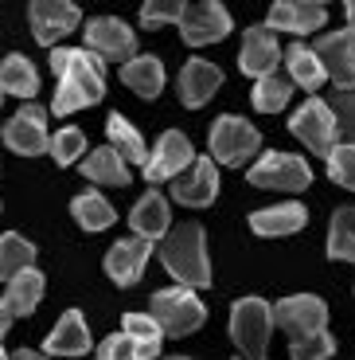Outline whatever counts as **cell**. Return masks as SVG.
<instances>
[{"label":"cell","mask_w":355,"mask_h":360,"mask_svg":"<svg viewBox=\"0 0 355 360\" xmlns=\"http://www.w3.org/2000/svg\"><path fill=\"white\" fill-rule=\"evenodd\" d=\"M168 224H172V212H168V200L160 196V192L141 196L133 207V216H129V227H133L137 239H145V243L164 239V235H168Z\"/></svg>","instance_id":"44dd1931"},{"label":"cell","mask_w":355,"mask_h":360,"mask_svg":"<svg viewBox=\"0 0 355 360\" xmlns=\"http://www.w3.org/2000/svg\"><path fill=\"white\" fill-rule=\"evenodd\" d=\"M152 255V243H145V239H121V243L109 247L106 255V274L117 282V286H133V282H141L145 274V262H149Z\"/></svg>","instance_id":"e0dca14e"},{"label":"cell","mask_w":355,"mask_h":360,"mask_svg":"<svg viewBox=\"0 0 355 360\" xmlns=\"http://www.w3.org/2000/svg\"><path fill=\"white\" fill-rule=\"evenodd\" d=\"M51 71L59 75V90H55V102H51V110L59 117L74 114L82 106H94L106 94V67L86 47H55Z\"/></svg>","instance_id":"6da1fadb"},{"label":"cell","mask_w":355,"mask_h":360,"mask_svg":"<svg viewBox=\"0 0 355 360\" xmlns=\"http://www.w3.org/2000/svg\"><path fill=\"white\" fill-rule=\"evenodd\" d=\"M269 333H274V309L262 302V297H242L231 309V337L250 360L266 356Z\"/></svg>","instance_id":"277c9868"},{"label":"cell","mask_w":355,"mask_h":360,"mask_svg":"<svg viewBox=\"0 0 355 360\" xmlns=\"http://www.w3.org/2000/svg\"><path fill=\"white\" fill-rule=\"evenodd\" d=\"M312 55L324 67V79L336 82L340 94H351L355 90V32H328L312 47Z\"/></svg>","instance_id":"30bf717a"},{"label":"cell","mask_w":355,"mask_h":360,"mask_svg":"<svg viewBox=\"0 0 355 360\" xmlns=\"http://www.w3.org/2000/svg\"><path fill=\"white\" fill-rule=\"evenodd\" d=\"M160 262L168 266V274L187 290L211 286V262H207V243L199 224H180L176 231L164 235L160 243Z\"/></svg>","instance_id":"7a4b0ae2"},{"label":"cell","mask_w":355,"mask_h":360,"mask_svg":"<svg viewBox=\"0 0 355 360\" xmlns=\"http://www.w3.org/2000/svg\"><path fill=\"white\" fill-rule=\"evenodd\" d=\"M152 321L164 329V337H187L207 321V309L187 286H172L152 294Z\"/></svg>","instance_id":"3957f363"},{"label":"cell","mask_w":355,"mask_h":360,"mask_svg":"<svg viewBox=\"0 0 355 360\" xmlns=\"http://www.w3.org/2000/svg\"><path fill=\"white\" fill-rule=\"evenodd\" d=\"M215 196H219V169L211 157H196L192 169L172 180V200H180L184 207H207Z\"/></svg>","instance_id":"5bb4252c"},{"label":"cell","mask_w":355,"mask_h":360,"mask_svg":"<svg viewBox=\"0 0 355 360\" xmlns=\"http://www.w3.org/2000/svg\"><path fill=\"white\" fill-rule=\"evenodd\" d=\"M0 360H8V352H4V345H0Z\"/></svg>","instance_id":"7bdbcfd3"},{"label":"cell","mask_w":355,"mask_h":360,"mask_svg":"<svg viewBox=\"0 0 355 360\" xmlns=\"http://www.w3.org/2000/svg\"><path fill=\"white\" fill-rule=\"evenodd\" d=\"M324 24H328V8L309 4V0H277L266 16L269 32H297V36H309V32H316Z\"/></svg>","instance_id":"2e32d148"},{"label":"cell","mask_w":355,"mask_h":360,"mask_svg":"<svg viewBox=\"0 0 355 360\" xmlns=\"http://www.w3.org/2000/svg\"><path fill=\"white\" fill-rule=\"evenodd\" d=\"M328 176L336 180V184H344V188L355 192V141L336 145V149L328 153Z\"/></svg>","instance_id":"e575fe53"},{"label":"cell","mask_w":355,"mask_h":360,"mask_svg":"<svg viewBox=\"0 0 355 360\" xmlns=\"http://www.w3.org/2000/svg\"><path fill=\"white\" fill-rule=\"evenodd\" d=\"M277 59H281V44L269 27H250L246 36H242V51H239V67L246 75H269L277 71Z\"/></svg>","instance_id":"ac0fdd59"},{"label":"cell","mask_w":355,"mask_h":360,"mask_svg":"<svg viewBox=\"0 0 355 360\" xmlns=\"http://www.w3.org/2000/svg\"><path fill=\"white\" fill-rule=\"evenodd\" d=\"M168 360H187V356H168Z\"/></svg>","instance_id":"ee69618b"},{"label":"cell","mask_w":355,"mask_h":360,"mask_svg":"<svg viewBox=\"0 0 355 360\" xmlns=\"http://www.w3.org/2000/svg\"><path fill=\"white\" fill-rule=\"evenodd\" d=\"M8 325H12V314H8V306L0 302V341H4V333H8Z\"/></svg>","instance_id":"60d3db41"},{"label":"cell","mask_w":355,"mask_h":360,"mask_svg":"<svg viewBox=\"0 0 355 360\" xmlns=\"http://www.w3.org/2000/svg\"><path fill=\"white\" fill-rule=\"evenodd\" d=\"M125 341H129V352L133 360H152L160 356V341H164V329L152 321L149 314H125Z\"/></svg>","instance_id":"603a6c76"},{"label":"cell","mask_w":355,"mask_h":360,"mask_svg":"<svg viewBox=\"0 0 355 360\" xmlns=\"http://www.w3.org/2000/svg\"><path fill=\"white\" fill-rule=\"evenodd\" d=\"M187 12V4H180V0H149L141 8V24L145 27H164V24H180V16Z\"/></svg>","instance_id":"d590c367"},{"label":"cell","mask_w":355,"mask_h":360,"mask_svg":"<svg viewBox=\"0 0 355 360\" xmlns=\"http://www.w3.org/2000/svg\"><path fill=\"white\" fill-rule=\"evenodd\" d=\"M227 32H231V12L222 8V4H215V0H207V4H187V12L180 16V36L192 47L219 44Z\"/></svg>","instance_id":"8fae6325"},{"label":"cell","mask_w":355,"mask_h":360,"mask_svg":"<svg viewBox=\"0 0 355 360\" xmlns=\"http://www.w3.org/2000/svg\"><path fill=\"white\" fill-rule=\"evenodd\" d=\"M71 212H74V219H79L86 231H106V227L117 219L114 204H109L106 196H98V192H82V196H74Z\"/></svg>","instance_id":"4dcf8cb0"},{"label":"cell","mask_w":355,"mask_h":360,"mask_svg":"<svg viewBox=\"0 0 355 360\" xmlns=\"http://www.w3.org/2000/svg\"><path fill=\"white\" fill-rule=\"evenodd\" d=\"M328 255L355 262V207H340L328 227Z\"/></svg>","instance_id":"d6a6232c"},{"label":"cell","mask_w":355,"mask_h":360,"mask_svg":"<svg viewBox=\"0 0 355 360\" xmlns=\"http://www.w3.org/2000/svg\"><path fill=\"white\" fill-rule=\"evenodd\" d=\"M4 141H8V149L20 153V157H39L47 145H51V134H47V110L43 106H24L16 117H8Z\"/></svg>","instance_id":"4fadbf2b"},{"label":"cell","mask_w":355,"mask_h":360,"mask_svg":"<svg viewBox=\"0 0 355 360\" xmlns=\"http://www.w3.org/2000/svg\"><path fill=\"white\" fill-rule=\"evenodd\" d=\"M328 110H332V117H336V126H344V134L347 137H355V90L351 94H332V102H328Z\"/></svg>","instance_id":"8d00e7d4"},{"label":"cell","mask_w":355,"mask_h":360,"mask_svg":"<svg viewBox=\"0 0 355 360\" xmlns=\"http://www.w3.org/2000/svg\"><path fill=\"white\" fill-rule=\"evenodd\" d=\"M274 321L289 333L293 345H304V341H312V337L328 333V329H324V325H328V306L312 294H293V297H281L274 306Z\"/></svg>","instance_id":"5b68a950"},{"label":"cell","mask_w":355,"mask_h":360,"mask_svg":"<svg viewBox=\"0 0 355 360\" xmlns=\"http://www.w3.org/2000/svg\"><path fill=\"white\" fill-rule=\"evenodd\" d=\"M36 262V247L24 235H0V282H12L20 270H27Z\"/></svg>","instance_id":"1f68e13d"},{"label":"cell","mask_w":355,"mask_h":360,"mask_svg":"<svg viewBox=\"0 0 355 360\" xmlns=\"http://www.w3.org/2000/svg\"><path fill=\"white\" fill-rule=\"evenodd\" d=\"M86 51H94L102 59V63H129V59H137V36L133 27L121 24V20L114 16H98L86 24Z\"/></svg>","instance_id":"ba28073f"},{"label":"cell","mask_w":355,"mask_h":360,"mask_svg":"<svg viewBox=\"0 0 355 360\" xmlns=\"http://www.w3.org/2000/svg\"><path fill=\"white\" fill-rule=\"evenodd\" d=\"M39 90V75L32 67V59L24 55H8L0 63V94H16V98H36Z\"/></svg>","instance_id":"4316f807"},{"label":"cell","mask_w":355,"mask_h":360,"mask_svg":"<svg viewBox=\"0 0 355 360\" xmlns=\"http://www.w3.org/2000/svg\"><path fill=\"white\" fill-rule=\"evenodd\" d=\"M47 149H51V157L59 165H74L82 157V149H86V134H82V129H74V126H67V129H59V134L51 137V145H47Z\"/></svg>","instance_id":"836d02e7"},{"label":"cell","mask_w":355,"mask_h":360,"mask_svg":"<svg viewBox=\"0 0 355 360\" xmlns=\"http://www.w3.org/2000/svg\"><path fill=\"white\" fill-rule=\"evenodd\" d=\"M192 161H196L192 141L180 129H168L156 141V149L149 153V161H145V180L149 184H156V180H176L184 169H192Z\"/></svg>","instance_id":"7c38bea8"},{"label":"cell","mask_w":355,"mask_h":360,"mask_svg":"<svg viewBox=\"0 0 355 360\" xmlns=\"http://www.w3.org/2000/svg\"><path fill=\"white\" fill-rule=\"evenodd\" d=\"M39 297H43V274L36 266L20 270L16 278L8 282V294H4V306H8L12 317H27L32 309L39 306Z\"/></svg>","instance_id":"484cf974"},{"label":"cell","mask_w":355,"mask_h":360,"mask_svg":"<svg viewBox=\"0 0 355 360\" xmlns=\"http://www.w3.org/2000/svg\"><path fill=\"white\" fill-rule=\"evenodd\" d=\"M304 219H309V212H304L301 204H293V200H285V204H274V207L254 212V216H250V231L266 235V239H277V235L301 231Z\"/></svg>","instance_id":"7402d4cb"},{"label":"cell","mask_w":355,"mask_h":360,"mask_svg":"<svg viewBox=\"0 0 355 360\" xmlns=\"http://www.w3.org/2000/svg\"><path fill=\"white\" fill-rule=\"evenodd\" d=\"M332 352H336V341H332L328 333L312 337V341H304V345H293V360H328Z\"/></svg>","instance_id":"74e56055"},{"label":"cell","mask_w":355,"mask_h":360,"mask_svg":"<svg viewBox=\"0 0 355 360\" xmlns=\"http://www.w3.org/2000/svg\"><path fill=\"white\" fill-rule=\"evenodd\" d=\"M344 12H347V24H351L347 32H355V0H347V8H344Z\"/></svg>","instance_id":"b9f144b4"},{"label":"cell","mask_w":355,"mask_h":360,"mask_svg":"<svg viewBox=\"0 0 355 360\" xmlns=\"http://www.w3.org/2000/svg\"><path fill=\"white\" fill-rule=\"evenodd\" d=\"M312 180V169L297 153H266L250 169L254 188H274V192H304Z\"/></svg>","instance_id":"8992f818"},{"label":"cell","mask_w":355,"mask_h":360,"mask_svg":"<svg viewBox=\"0 0 355 360\" xmlns=\"http://www.w3.org/2000/svg\"><path fill=\"white\" fill-rule=\"evenodd\" d=\"M257 145H262V134H257L250 122L234 117V114L219 117V122L211 126V157L219 165H242V161H250V157L257 153Z\"/></svg>","instance_id":"52a82bcc"},{"label":"cell","mask_w":355,"mask_h":360,"mask_svg":"<svg viewBox=\"0 0 355 360\" xmlns=\"http://www.w3.org/2000/svg\"><path fill=\"white\" fill-rule=\"evenodd\" d=\"M94 360H133V352H129V341H125V333L106 337V341L98 345V356H94Z\"/></svg>","instance_id":"f35d334b"},{"label":"cell","mask_w":355,"mask_h":360,"mask_svg":"<svg viewBox=\"0 0 355 360\" xmlns=\"http://www.w3.org/2000/svg\"><path fill=\"white\" fill-rule=\"evenodd\" d=\"M219 82H222V71L215 63H207V59H187L184 71H180V98H184V106L199 110L219 90Z\"/></svg>","instance_id":"d6986e66"},{"label":"cell","mask_w":355,"mask_h":360,"mask_svg":"<svg viewBox=\"0 0 355 360\" xmlns=\"http://www.w3.org/2000/svg\"><path fill=\"white\" fill-rule=\"evenodd\" d=\"M82 176L94 180V184H109V188H125V184H129V169H125L121 153H117L114 145L94 149V153L82 161Z\"/></svg>","instance_id":"cb8c5ba5"},{"label":"cell","mask_w":355,"mask_h":360,"mask_svg":"<svg viewBox=\"0 0 355 360\" xmlns=\"http://www.w3.org/2000/svg\"><path fill=\"white\" fill-rule=\"evenodd\" d=\"M289 129H293L297 141H304L316 157H328L336 149V117H332L328 102L309 98L293 117H289Z\"/></svg>","instance_id":"9c48e42d"},{"label":"cell","mask_w":355,"mask_h":360,"mask_svg":"<svg viewBox=\"0 0 355 360\" xmlns=\"http://www.w3.org/2000/svg\"><path fill=\"white\" fill-rule=\"evenodd\" d=\"M289 94H293V79H289L285 71H269V75H262V79L254 82V110L277 114V110L289 102Z\"/></svg>","instance_id":"f1b7e54d"},{"label":"cell","mask_w":355,"mask_h":360,"mask_svg":"<svg viewBox=\"0 0 355 360\" xmlns=\"http://www.w3.org/2000/svg\"><path fill=\"white\" fill-rule=\"evenodd\" d=\"M12 360H51L47 352H36V349H20V352H12Z\"/></svg>","instance_id":"ab89813d"},{"label":"cell","mask_w":355,"mask_h":360,"mask_svg":"<svg viewBox=\"0 0 355 360\" xmlns=\"http://www.w3.org/2000/svg\"><path fill=\"white\" fill-rule=\"evenodd\" d=\"M27 20H32V32H36L39 44H55L59 36H67V32L79 27L82 12L71 0H36L27 8Z\"/></svg>","instance_id":"9a60e30c"},{"label":"cell","mask_w":355,"mask_h":360,"mask_svg":"<svg viewBox=\"0 0 355 360\" xmlns=\"http://www.w3.org/2000/svg\"><path fill=\"white\" fill-rule=\"evenodd\" d=\"M121 79L133 94L156 98L160 90H164V67H160L156 55H137V59H129V63L121 67Z\"/></svg>","instance_id":"d4e9b609"},{"label":"cell","mask_w":355,"mask_h":360,"mask_svg":"<svg viewBox=\"0 0 355 360\" xmlns=\"http://www.w3.org/2000/svg\"><path fill=\"white\" fill-rule=\"evenodd\" d=\"M106 134H109V141H114V149L121 153V161H129V165H145L149 161V149H145V137L137 134L129 122H125L121 114H109V122H106Z\"/></svg>","instance_id":"f546056e"},{"label":"cell","mask_w":355,"mask_h":360,"mask_svg":"<svg viewBox=\"0 0 355 360\" xmlns=\"http://www.w3.org/2000/svg\"><path fill=\"white\" fill-rule=\"evenodd\" d=\"M47 356H82L90 352V333H86V321H82L79 309H67V314L55 321L51 337L43 341Z\"/></svg>","instance_id":"ffe728a7"},{"label":"cell","mask_w":355,"mask_h":360,"mask_svg":"<svg viewBox=\"0 0 355 360\" xmlns=\"http://www.w3.org/2000/svg\"><path fill=\"white\" fill-rule=\"evenodd\" d=\"M285 75L293 79V86H304L309 94L324 82V67H320V59L312 55V47H304V44L285 47Z\"/></svg>","instance_id":"83f0119b"}]
</instances>
